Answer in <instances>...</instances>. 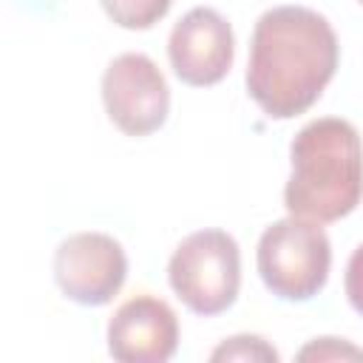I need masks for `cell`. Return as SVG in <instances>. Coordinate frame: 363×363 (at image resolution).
Segmentation results:
<instances>
[{
  "label": "cell",
  "instance_id": "obj_6",
  "mask_svg": "<svg viewBox=\"0 0 363 363\" xmlns=\"http://www.w3.org/2000/svg\"><path fill=\"white\" fill-rule=\"evenodd\" d=\"M128 278V255L113 235L74 233L54 252V281L82 306H105Z\"/></svg>",
  "mask_w": 363,
  "mask_h": 363
},
{
  "label": "cell",
  "instance_id": "obj_9",
  "mask_svg": "<svg viewBox=\"0 0 363 363\" xmlns=\"http://www.w3.org/2000/svg\"><path fill=\"white\" fill-rule=\"evenodd\" d=\"M99 3L116 26L130 31H145L170 11L173 0H99Z\"/></svg>",
  "mask_w": 363,
  "mask_h": 363
},
{
  "label": "cell",
  "instance_id": "obj_11",
  "mask_svg": "<svg viewBox=\"0 0 363 363\" xmlns=\"http://www.w3.org/2000/svg\"><path fill=\"white\" fill-rule=\"evenodd\" d=\"M298 360H363V349L337 337H318L298 352Z\"/></svg>",
  "mask_w": 363,
  "mask_h": 363
},
{
  "label": "cell",
  "instance_id": "obj_10",
  "mask_svg": "<svg viewBox=\"0 0 363 363\" xmlns=\"http://www.w3.org/2000/svg\"><path fill=\"white\" fill-rule=\"evenodd\" d=\"M210 357L213 360H278V352L258 335H235L224 340Z\"/></svg>",
  "mask_w": 363,
  "mask_h": 363
},
{
  "label": "cell",
  "instance_id": "obj_3",
  "mask_svg": "<svg viewBox=\"0 0 363 363\" xmlns=\"http://www.w3.org/2000/svg\"><path fill=\"white\" fill-rule=\"evenodd\" d=\"M258 275L281 301H309L329 278L332 244L320 221L286 216L272 221L258 238Z\"/></svg>",
  "mask_w": 363,
  "mask_h": 363
},
{
  "label": "cell",
  "instance_id": "obj_13",
  "mask_svg": "<svg viewBox=\"0 0 363 363\" xmlns=\"http://www.w3.org/2000/svg\"><path fill=\"white\" fill-rule=\"evenodd\" d=\"M357 3H363V0H357Z\"/></svg>",
  "mask_w": 363,
  "mask_h": 363
},
{
  "label": "cell",
  "instance_id": "obj_1",
  "mask_svg": "<svg viewBox=\"0 0 363 363\" xmlns=\"http://www.w3.org/2000/svg\"><path fill=\"white\" fill-rule=\"evenodd\" d=\"M337 37L306 6H275L252 28L247 91L272 119L306 113L337 71Z\"/></svg>",
  "mask_w": 363,
  "mask_h": 363
},
{
  "label": "cell",
  "instance_id": "obj_5",
  "mask_svg": "<svg viewBox=\"0 0 363 363\" xmlns=\"http://www.w3.org/2000/svg\"><path fill=\"white\" fill-rule=\"evenodd\" d=\"M102 102L108 119L125 136H147L167 119L170 88L147 54L128 51L108 62L102 74Z\"/></svg>",
  "mask_w": 363,
  "mask_h": 363
},
{
  "label": "cell",
  "instance_id": "obj_2",
  "mask_svg": "<svg viewBox=\"0 0 363 363\" xmlns=\"http://www.w3.org/2000/svg\"><path fill=\"white\" fill-rule=\"evenodd\" d=\"M292 173L284 204L292 216L320 224L349 216L363 199V142L340 116L312 119L289 145Z\"/></svg>",
  "mask_w": 363,
  "mask_h": 363
},
{
  "label": "cell",
  "instance_id": "obj_7",
  "mask_svg": "<svg viewBox=\"0 0 363 363\" xmlns=\"http://www.w3.org/2000/svg\"><path fill=\"white\" fill-rule=\"evenodd\" d=\"M167 57L173 74L193 88L216 85L227 77L235 57L230 23L210 6L190 9L170 31Z\"/></svg>",
  "mask_w": 363,
  "mask_h": 363
},
{
  "label": "cell",
  "instance_id": "obj_12",
  "mask_svg": "<svg viewBox=\"0 0 363 363\" xmlns=\"http://www.w3.org/2000/svg\"><path fill=\"white\" fill-rule=\"evenodd\" d=\"M343 289H346V298H349L352 309L363 318V244L349 255L346 275H343Z\"/></svg>",
  "mask_w": 363,
  "mask_h": 363
},
{
  "label": "cell",
  "instance_id": "obj_8",
  "mask_svg": "<svg viewBox=\"0 0 363 363\" xmlns=\"http://www.w3.org/2000/svg\"><path fill=\"white\" fill-rule=\"evenodd\" d=\"M179 346V318L167 301L136 295L108 320V352L122 363H164Z\"/></svg>",
  "mask_w": 363,
  "mask_h": 363
},
{
  "label": "cell",
  "instance_id": "obj_4",
  "mask_svg": "<svg viewBox=\"0 0 363 363\" xmlns=\"http://www.w3.org/2000/svg\"><path fill=\"white\" fill-rule=\"evenodd\" d=\"M167 281L176 298L196 315L213 318L227 312L241 286V252L230 233H190L170 255Z\"/></svg>",
  "mask_w": 363,
  "mask_h": 363
}]
</instances>
